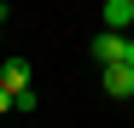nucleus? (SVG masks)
I'll return each instance as SVG.
<instances>
[{"label": "nucleus", "instance_id": "1", "mask_svg": "<svg viewBox=\"0 0 134 128\" xmlns=\"http://www.w3.org/2000/svg\"><path fill=\"white\" fill-rule=\"evenodd\" d=\"M99 82H105V93H111V99H134V64H122V58H117V64H105V76H99Z\"/></svg>", "mask_w": 134, "mask_h": 128}, {"label": "nucleus", "instance_id": "2", "mask_svg": "<svg viewBox=\"0 0 134 128\" xmlns=\"http://www.w3.org/2000/svg\"><path fill=\"white\" fill-rule=\"evenodd\" d=\"M122 41H128V29H99L93 35V58L99 64H117L122 58Z\"/></svg>", "mask_w": 134, "mask_h": 128}, {"label": "nucleus", "instance_id": "3", "mask_svg": "<svg viewBox=\"0 0 134 128\" xmlns=\"http://www.w3.org/2000/svg\"><path fill=\"white\" fill-rule=\"evenodd\" d=\"M99 24H105V29H134V0H105Z\"/></svg>", "mask_w": 134, "mask_h": 128}, {"label": "nucleus", "instance_id": "4", "mask_svg": "<svg viewBox=\"0 0 134 128\" xmlns=\"http://www.w3.org/2000/svg\"><path fill=\"white\" fill-rule=\"evenodd\" d=\"M0 82H6L12 93H29V64L24 58H6V64H0Z\"/></svg>", "mask_w": 134, "mask_h": 128}, {"label": "nucleus", "instance_id": "5", "mask_svg": "<svg viewBox=\"0 0 134 128\" xmlns=\"http://www.w3.org/2000/svg\"><path fill=\"white\" fill-rule=\"evenodd\" d=\"M6 111H18V93L6 88V82H0V117H6Z\"/></svg>", "mask_w": 134, "mask_h": 128}, {"label": "nucleus", "instance_id": "6", "mask_svg": "<svg viewBox=\"0 0 134 128\" xmlns=\"http://www.w3.org/2000/svg\"><path fill=\"white\" fill-rule=\"evenodd\" d=\"M122 64H134V29H128V41H122Z\"/></svg>", "mask_w": 134, "mask_h": 128}, {"label": "nucleus", "instance_id": "7", "mask_svg": "<svg viewBox=\"0 0 134 128\" xmlns=\"http://www.w3.org/2000/svg\"><path fill=\"white\" fill-rule=\"evenodd\" d=\"M0 29H6V24H0ZM0 41H6V35H0Z\"/></svg>", "mask_w": 134, "mask_h": 128}]
</instances>
